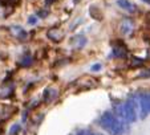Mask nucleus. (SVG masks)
<instances>
[{"instance_id": "f257e3e1", "label": "nucleus", "mask_w": 150, "mask_h": 135, "mask_svg": "<svg viewBox=\"0 0 150 135\" xmlns=\"http://www.w3.org/2000/svg\"><path fill=\"white\" fill-rule=\"evenodd\" d=\"M100 124L101 127L108 131L110 135H125L129 132V123L127 122H120L112 111H105L100 117Z\"/></svg>"}, {"instance_id": "f03ea898", "label": "nucleus", "mask_w": 150, "mask_h": 135, "mask_svg": "<svg viewBox=\"0 0 150 135\" xmlns=\"http://www.w3.org/2000/svg\"><path fill=\"white\" fill-rule=\"evenodd\" d=\"M124 106V112H125V119L127 123H134L137 121V97L132 96L129 99L125 101V103H122Z\"/></svg>"}, {"instance_id": "7ed1b4c3", "label": "nucleus", "mask_w": 150, "mask_h": 135, "mask_svg": "<svg viewBox=\"0 0 150 135\" xmlns=\"http://www.w3.org/2000/svg\"><path fill=\"white\" fill-rule=\"evenodd\" d=\"M138 103H139V117L141 119H145L149 115L150 111V96L149 91H142L138 96Z\"/></svg>"}, {"instance_id": "20e7f679", "label": "nucleus", "mask_w": 150, "mask_h": 135, "mask_svg": "<svg viewBox=\"0 0 150 135\" xmlns=\"http://www.w3.org/2000/svg\"><path fill=\"white\" fill-rule=\"evenodd\" d=\"M112 56L116 58H126L127 57V48L126 45L120 40L112 42Z\"/></svg>"}, {"instance_id": "39448f33", "label": "nucleus", "mask_w": 150, "mask_h": 135, "mask_svg": "<svg viewBox=\"0 0 150 135\" xmlns=\"http://www.w3.org/2000/svg\"><path fill=\"white\" fill-rule=\"evenodd\" d=\"M120 31L124 36H130L134 31V20L130 17H124L120 22Z\"/></svg>"}, {"instance_id": "423d86ee", "label": "nucleus", "mask_w": 150, "mask_h": 135, "mask_svg": "<svg viewBox=\"0 0 150 135\" xmlns=\"http://www.w3.org/2000/svg\"><path fill=\"white\" fill-rule=\"evenodd\" d=\"M86 42H88V40L82 34H77V36H73L71 39V45L76 49H82L86 45Z\"/></svg>"}, {"instance_id": "0eeeda50", "label": "nucleus", "mask_w": 150, "mask_h": 135, "mask_svg": "<svg viewBox=\"0 0 150 135\" xmlns=\"http://www.w3.org/2000/svg\"><path fill=\"white\" fill-rule=\"evenodd\" d=\"M47 36H48L49 40H52L53 42H60L62 39H64V32L60 31V29H57L56 27L52 29H49L48 33H47Z\"/></svg>"}, {"instance_id": "6e6552de", "label": "nucleus", "mask_w": 150, "mask_h": 135, "mask_svg": "<svg viewBox=\"0 0 150 135\" xmlns=\"http://www.w3.org/2000/svg\"><path fill=\"white\" fill-rule=\"evenodd\" d=\"M117 4H118V7H121L122 9L130 12V13H134L137 11V7L133 3H130L129 0H117Z\"/></svg>"}, {"instance_id": "1a4fd4ad", "label": "nucleus", "mask_w": 150, "mask_h": 135, "mask_svg": "<svg viewBox=\"0 0 150 135\" xmlns=\"http://www.w3.org/2000/svg\"><path fill=\"white\" fill-rule=\"evenodd\" d=\"M57 96V91L54 89H45L44 90V94H42V98H44V101L45 102H49L52 101V99H54V97Z\"/></svg>"}, {"instance_id": "9d476101", "label": "nucleus", "mask_w": 150, "mask_h": 135, "mask_svg": "<svg viewBox=\"0 0 150 135\" xmlns=\"http://www.w3.org/2000/svg\"><path fill=\"white\" fill-rule=\"evenodd\" d=\"M12 31H16L17 33L15 34V36L17 37V39H20V40H24V39H27V32L24 31L21 27H12Z\"/></svg>"}, {"instance_id": "9b49d317", "label": "nucleus", "mask_w": 150, "mask_h": 135, "mask_svg": "<svg viewBox=\"0 0 150 135\" xmlns=\"http://www.w3.org/2000/svg\"><path fill=\"white\" fill-rule=\"evenodd\" d=\"M142 64H144V60L137 58L136 56L130 57V68H139V66H142Z\"/></svg>"}, {"instance_id": "f8f14e48", "label": "nucleus", "mask_w": 150, "mask_h": 135, "mask_svg": "<svg viewBox=\"0 0 150 135\" xmlns=\"http://www.w3.org/2000/svg\"><path fill=\"white\" fill-rule=\"evenodd\" d=\"M19 131H20V126L16 123V124H13V126L11 127V130H9V135H16Z\"/></svg>"}, {"instance_id": "ddd939ff", "label": "nucleus", "mask_w": 150, "mask_h": 135, "mask_svg": "<svg viewBox=\"0 0 150 135\" xmlns=\"http://www.w3.org/2000/svg\"><path fill=\"white\" fill-rule=\"evenodd\" d=\"M32 64V58L29 56H27V57H24L23 58V61H21V65L23 66H29V65Z\"/></svg>"}, {"instance_id": "4468645a", "label": "nucleus", "mask_w": 150, "mask_h": 135, "mask_svg": "<svg viewBox=\"0 0 150 135\" xmlns=\"http://www.w3.org/2000/svg\"><path fill=\"white\" fill-rule=\"evenodd\" d=\"M101 68H102L101 64H94V65H92L91 72H100V70H101Z\"/></svg>"}, {"instance_id": "2eb2a0df", "label": "nucleus", "mask_w": 150, "mask_h": 135, "mask_svg": "<svg viewBox=\"0 0 150 135\" xmlns=\"http://www.w3.org/2000/svg\"><path fill=\"white\" fill-rule=\"evenodd\" d=\"M48 13H49V12H48V11H45V9H41V11H39V12H37V15H39V17H41V19H45V17L48 16Z\"/></svg>"}, {"instance_id": "dca6fc26", "label": "nucleus", "mask_w": 150, "mask_h": 135, "mask_svg": "<svg viewBox=\"0 0 150 135\" xmlns=\"http://www.w3.org/2000/svg\"><path fill=\"white\" fill-rule=\"evenodd\" d=\"M28 22H29V24H36V22H37V16H31L28 19Z\"/></svg>"}, {"instance_id": "f3484780", "label": "nucleus", "mask_w": 150, "mask_h": 135, "mask_svg": "<svg viewBox=\"0 0 150 135\" xmlns=\"http://www.w3.org/2000/svg\"><path fill=\"white\" fill-rule=\"evenodd\" d=\"M56 0H45V7H49V6H52V4L54 3Z\"/></svg>"}, {"instance_id": "a211bd4d", "label": "nucleus", "mask_w": 150, "mask_h": 135, "mask_svg": "<svg viewBox=\"0 0 150 135\" xmlns=\"http://www.w3.org/2000/svg\"><path fill=\"white\" fill-rule=\"evenodd\" d=\"M142 1H145V3H146V4H149V3H150L149 0H142Z\"/></svg>"}, {"instance_id": "6ab92c4d", "label": "nucleus", "mask_w": 150, "mask_h": 135, "mask_svg": "<svg viewBox=\"0 0 150 135\" xmlns=\"http://www.w3.org/2000/svg\"><path fill=\"white\" fill-rule=\"evenodd\" d=\"M77 1H80V0H74V3H77Z\"/></svg>"}]
</instances>
